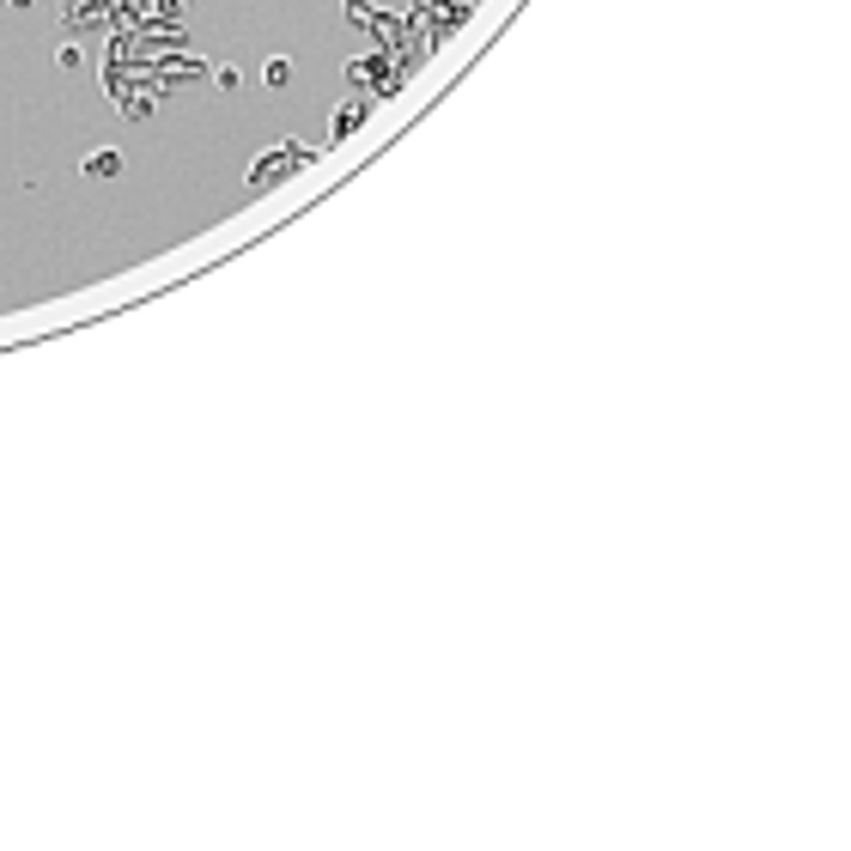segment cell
Instances as JSON below:
<instances>
[{
    "label": "cell",
    "instance_id": "cell-3",
    "mask_svg": "<svg viewBox=\"0 0 851 851\" xmlns=\"http://www.w3.org/2000/svg\"><path fill=\"white\" fill-rule=\"evenodd\" d=\"M55 67H61V73H80V67H86V49H80V43H61V49H55Z\"/></svg>",
    "mask_w": 851,
    "mask_h": 851
},
{
    "label": "cell",
    "instance_id": "cell-2",
    "mask_svg": "<svg viewBox=\"0 0 851 851\" xmlns=\"http://www.w3.org/2000/svg\"><path fill=\"white\" fill-rule=\"evenodd\" d=\"M292 73H298V67H292L286 55H274V61L262 67V86H274V92H280V86H292Z\"/></svg>",
    "mask_w": 851,
    "mask_h": 851
},
{
    "label": "cell",
    "instance_id": "cell-1",
    "mask_svg": "<svg viewBox=\"0 0 851 851\" xmlns=\"http://www.w3.org/2000/svg\"><path fill=\"white\" fill-rule=\"evenodd\" d=\"M92 183H110V177H122V152L116 146H98V152H86V165H80Z\"/></svg>",
    "mask_w": 851,
    "mask_h": 851
},
{
    "label": "cell",
    "instance_id": "cell-4",
    "mask_svg": "<svg viewBox=\"0 0 851 851\" xmlns=\"http://www.w3.org/2000/svg\"><path fill=\"white\" fill-rule=\"evenodd\" d=\"M207 80H213L219 92H238V86H244V73H238V67L225 61V67H207Z\"/></svg>",
    "mask_w": 851,
    "mask_h": 851
},
{
    "label": "cell",
    "instance_id": "cell-7",
    "mask_svg": "<svg viewBox=\"0 0 851 851\" xmlns=\"http://www.w3.org/2000/svg\"><path fill=\"white\" fill-rule=\"evenodd\" d=\"M7 7H13V13H31V0H7Z\"/></svg>",
    "mask_w": 851,
    "mask_h": 851
},
{
    "label": "cell",
    "instance_id": "cell-6",
    "mask_svg": "<svg viewBox=\"0 0 851 851\" xmlns=\"http://www.w3.org/2000/svg\"><path fill=\"white\" fill-rule=\"evenodd\" d=\"M359 116H365V110H359V104H347V110L335 116V140H341V134H353V128H359Z\"/></svg>",
    "mask_w": 851,
    "mask_h": 851
},
{
    "label": "cell",
    "instance_id": "cell-5",
    "mask_svg": "<svg viewBox=\"0 0 851 851\" xmlns=\"http://www.w3.org/2000/svg\"><path fill=\"white\" fill-rule=\"evenodd\" d=\"M122 116H134V122H146V116H152V98H146V92H134V98H122Z\"/></svg>",
    "mask_w": 851,
    "mask_h": 851
}]
</instances>
